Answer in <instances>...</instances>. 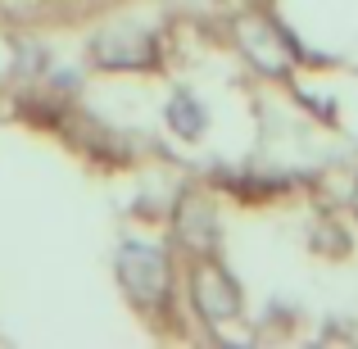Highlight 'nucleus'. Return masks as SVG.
Listing matches in <instances>:
<instances>
[{"mask_svg":"<svg viewBox=\"0 0 358 349\" xmlns=\"http://www.w3.org/2000/svg\"><path fill=\"white\" fill-rule=\"evenodd\" d=\"M118 281L141 308H159L168 295V259L155 245H122L118 250Z\"/></svg>","mask_w":358,"mask_h":349,"instance_id":"1","label":"nucleus"},{"mask_svg":"<svg viewBox=\"0 0 358 349\" xmlns=\"http://www.w3.org/2000/svg\"><path fill=\"white\" fill-rule=\"evenodd\" d=\"M236 45L245 50V59L263 73H290L295 64V45L286 41L277 23H268L263 14H245L236 18Z\"/></svg>","mask_w":358,"mask_h":349,"instance_id":"2","label":"nucleus"},{"mask_svg":"<svg viewBox=\"0 0 358 349\" xmlns=\"http://www.w3.org/2000/svg\"><path fill=\"white\" fill-rule=\"evenodd\" d=\"M191 299L209 322H231L241 313V286L218 268V263H200L191 272Z\"/></svg>","mask_w":358,"mask_h":349,"instance_id":"3","label":"nucleus"},{"mask_svg":"<svg viewBox=\"0 0 358 349\" xmlns=\"http://www.w3.org/2000/svg\"><path fill=\"white\" fill-rule=\"evenodd\" d=\"M96 64H105V69H150L155 64V36L145 32V27H109V32L96 36Z\"/></svg>","mask_w":358,"mask_h":349,"instance_id":"4","label":"nucleus"},{"mask_svg":"<svg viewBox=\"0 0 358 349\" xmlns=\"http://www.w3.org/2000/svg\"><path fill=\"white\" fill-rule=\"evenodd\" d=\"M177 241H182L186 250H209V245L218 241V218H213V209L204 200H195V195H186V200L177 204Z\"/></svg>","mask_w":358,"mask_h":349,"instance_id":"5","label":"nucleus"},{"mask_svg":"<svg viewBox=\"0 0 358 349\" xmlns=\"http://www.w3.org/2000/svg\"><path fill=\"white\" fill-rule=\"evenodd\" d=\"M168 122H173L182 136H200V131H204V109L195 105L191 96H177L173 105H168Z\"/></svg>","mask_w":358,"mask_h":349,"instance_id":"6","label":"nucleus"},{"mask_svg":"<svg viewBox=\"0 0 358 349\" xmlns=\"http://www.w3.org/2000/svg\"><path fill=\"white\" fill-rule=\"evenodd\" d=\"M354 213H358V186H354Z\"/></svg>","mask_w":358,"mask_h":349,"instance_id":"7","label":"nucleus"}]
</instances>
